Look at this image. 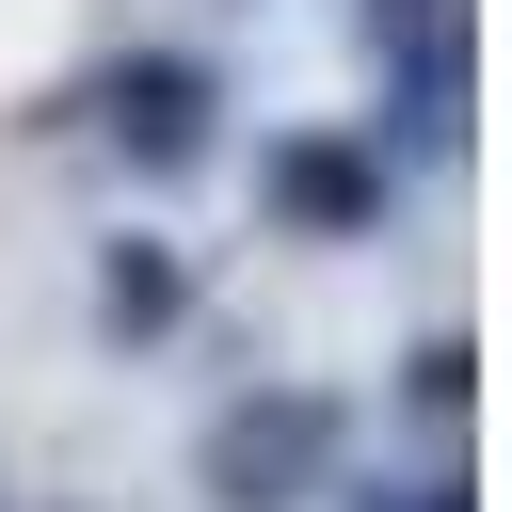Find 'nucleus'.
I'll return each instance as SVG.
<instances>
[{
	"mask_svg": "<svg viewBox=\"0 0 512 512\" xmlns=\"http://www.w3.org/2000/svg\"><path fill=\"white\" fill-rule=\"evenodd\" d=\"M176 320H192V256H176V240H112V256H96V336H112V352H160Z\"/></svg>",
	"mask_w": 512,
	"mask_h": 512,
	"instance_id": "nucleus-4",
	"label": "nucleus"
},
{
	"mask_svg": "<svg viewBox=\"0 0 512 512\" xmlns=\"http://www.w3.org/2000/svg\"><path fill=\"white\" fill-rule=\"evenodd\" d=\"M256 192L288 240H384L400 160H384V128H288V144H256Z\"/></svg>",
	"mask_w": 512,
	"mask_h": 512,
	"instance_id": "nucleus-2",
	"label": "nucleus"
},
{
	"mask_svg": "<svg viewBox=\"0 0 512 512\" xmlns=\"http://www.w3.org/2000/svg\"><path fill=\"white\" fill-rule=\"evenodd\" d=\"M336 464H352V400L336 384H256V400H224L192 432V496L208 512H304V496H336Z\"/></svg>",
	"mask_w": 512,
	"mask_h": 512,
	"instance_id": "nucleus-1",
	"label": "nucleus"
},
{
	"mask_svg": "<svg viewBox=\"0 0 512 512\" xmlns=\"http://www.w3.org/2000/svg\"><path fill=\"white\" fill-rule=\"evenodd\" d=\"M368 48H384V80L464 64V0H368Z\"/></svg>",
	"mask_w": 512,
	"mask_h": 512,
	"instance_id": "nucleus-5",
	"label": "nucleus"
},
{
	"mask_svg": "<svg viewBox=\"0 0 512 512\" xmlns=\"http://www.w3.org/2000/svg\"><path fill=\"white\" fill-rule=\"evenodd\" d=\"M400 400H416L432 432H464V400H480V352H464V336H416V352H400Z\"/></svg>",
	"mask_w": 512,
	"mask_h": 512,
	"instance_id": "nucleus-6",
	"label": "nucleus"
},
{
	"mask_svg": "<svg viewBox=\"0 0 512 512\" xmlns=\"http://www.w3.org/2000/svg\"><path fill=\"white\" fill-rule=\"evenodd\" d=\"M208 112H224V80H208L192 48H128V64H96V128H112L128 176H192V160H208Z\"/></svg>",
	"mask_w": 512,
	"mask_h": 512,
	"instance_id": "nucleus-3",
	"label": "nucleus"
},
{
	"mask_svg": "<svg viewBox=\"0 0 512 512\" xmlns=\"http://www.w3.org/2000/svg\"><path fill=\"white\" fill-rule=\"evenodd\" d=\"M352 512H480V480L464 464H416V480H336Z\"/></svg>",
	"mask_w": 512,
	"mask_h": 512,
	"instance_id": "nucleus-7",
	"label": "nucleus"
}]
</instances>
